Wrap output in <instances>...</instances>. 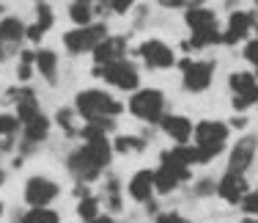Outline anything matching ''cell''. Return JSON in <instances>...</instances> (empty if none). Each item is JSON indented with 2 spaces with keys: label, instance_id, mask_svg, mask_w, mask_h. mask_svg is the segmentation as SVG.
<instances>
[{
  "label": "cell",
  "instance_id": "603a6c76",
  "mask_svg": "<svg viewBox=\"0 0 258 223\" xmlns=\"http://www.w3.org/2000/svg\"><path fill=\"white\" fill-rule=\"evenodd\" d=\"M223 44V30L212 28V30H201V33H192L187 41H181L184 53H192V50H206V47H217Z\"/></svg>",
  "mask_w": 258,
  "mask_h": 223
},
{
  "label": "cell",
  "instance_id": "6da1fadb",
  "mask_svg": "<svg viewBox=\"0 0 258 223\" xmlns=\"http://www.w3.org/2000/svg\"><path fill=\"white\" fill-rule=\"evenodd\" d=\"M77 138L83 141V144L66 154L63 165H66V171H69V176L75 179V182L91 185L110 168V163H113V154H115L113 141L107 138V132H102L94 124H83Z\"/></svg>",
  "mask_w": 258,
  "mask_h": 223
},
{
  "label": "cell",
  "instance_id": "60d3db41",
  "mask_svg": "<svg viewBox=\"0 0 258 223\" xmlns=\"http://www.w3.org/2000/svg\"><path fill=\"white\" fill-rule=\"evenodd\" d=\"M14 55H20V50L11 47V44H6V41H0V64H6V61L14 58Z\"/></svg>",
  "mask_w": 258,
  "mask_h": 223
},
{
  "label": "cell",
  "instance_id": "836d02e7",
  "mask_svg": "<svg viewBox=\"0 0 258 223\" xmlns=\"http://www.w3.org/2000/svg\"><path fill=\"white\" fill-rule=\"evenodd\" d=\"M239 207H242L244 215H250V218H258V188L250 190V193L242 198V204H239Z\"/></svg>",
  "mask_w": 258,
  "mask_h": 223
},
{
  "label": "cell",
  "instance_id": "f5cc1de1",
  "mask_svg": "<svg viewBox=\"0 0 258 223\" xmlns=\"http://www.w3.org/2000/svg\"><path fill=\"white\" fill-rule=\"evenodd\" d=\"M255 80H258V69H255Z\"/></svg>",
  "mask_w": 258,
  "mask_h": 223
},
{
  "label": "cell",
  "instance_id": "9a60e30c",
  "mask_svg": "<svg viewBox=\"0 0 258 223\" xmlns=\"http://www.w3.org/2000/svg\"><path fill=\"white\" fill-rule=\"evenodd\" d=\"M126 50H129L126 36H113L110 33L104 41H99V47L91 53V58H94L96 66H104V64H113V61L126 58Z\"/></svg>",
  "mask_w": 258,
  "mask_h": 223
},
{
  "label": "cell",
  "instance_id": "d590c367",
  "mask_svg": "<svg viewBox=\"0 0 258 223\" xmlns=\"http://www.w3.org/2000/svg\"><path fill=\"white\" fill-rule=\"evenodd\" d=\"M162 9H198L204 6V0H157Z\"/></svg>",
  "mask_w": 258,
  "mask_h": 223
},
{
  "label": "cell",
  "instance_id": "8992f818",
  "mask_svg": "<svg viewBox=\"0 0 258 223\" xmlns=\"http://www.w3.org/2000/svg\"><path fill=\"white\" fill-rule=\"evenodd\" d=\"M94 77H102L107 85L118 91H138L140 88V69L132 64L129 58H121V61H113V64H104V66H96L91 69Z\"/></svg>",
  "mask_w": 258,
  "mask_h": 223
},
{
  "label": "cell",
  "instance_id": "3957f363",
  "mask_svg": "<svg viewBox=\"0 0 258 223\" xmlns=\"http://www.w3.org/2000/svg\"><path fill=\"white\" fill-rule=\"evenodd\" d=\"M231 135L228 121L220 119H204L192 127V138H195V149H198V163L209 165L214 157H220L225 149V141Z\"/></svg>",
  "mask_w": 258,
  "mask_h": 223
},
{
  "label": "cell",
  "instance_id": "f907efd6",
  "mask_svg": "<svg viewBox=\"0 0 258 223\" xmlns=\"http://www.w3.org/2000/svg\"><path fill=\"white\" fill-rule=\"evenodd\" d=\"M36 3H52V0H36Z\"/></svg>",
  "mask_w": 258,
  "mask_h": 223
},
{
  "label": "cell",
  "instance_id": "1f68e13d",
  "mask_svg": "<svg viewBox=\"0 0 258 223\" xmlns=\"http://www.w3.org/2000/svg\"><path fill=\"white\" fill-rule=\"evenodd\" d=\"M36 25H39L44 33H50L55 25V11L50 3H36Z\"/></svg>",
  "mask_w": 258,
  "mask_h": 223
},
{
  "label": "cell",
  "instance_id": "f35d334b",
  "mask_svg": "<svg viewBox=\"0 0 258 223\" xmlns=\"http://www.w3.org/2000/svg\"><path fill=\"white\" fill-rule=\"evenodd\" d=\"M242 55H244V61H250V64L258 69V39H250L247 44H244Z\"/></svg>",
  "mask_w": 258,
  "mask_h": 223
},
{
  "label": "cell",
  "instance_id": "277c9868",
  "mask_svg": "<svg viewBox=\"0 0 258 223\" xmlns=\"http://www.w3.org/2000/svg\"><path fill=\"white\" fill-rule=\"evenodd\" d=\"M129 113L138 121L159 124L168 113V97L162 88H138L135 94H129Z\"/></svg>",
  "mask_w": 258,
  "mask_h": 223
},
{
  "label": "cell",
  "instance_id": "2e32d148",
  "mask_svg": "<svg viewBox=\"0 0 258 223\" xmlns=\"http://www.w3.org/2000/svg\"><path fill=\"white\" fill-rule=\"evenodd\" d=\"M126 193L132 201H138V204H149L151 198H154V171L151 168H140V171H135L132 176H129V182H126Z\"/></svg>",
  "mask_w": 258,
  "mask_h": 223
},
{
  "label": "cell",
  "instance_id": "4316f807",
  "mask_svg": "<svg viewBox=\"0 0 258 223\" xmlns=\"http://www.w3.org/2000/svg\"><path fill=\"white\" fill-rule=\"evenodd\" d=\"M17 223H60V215L52 207H28L17 215Z\"/></svg>",
  "mask_w": 258,
  "mask_h": 223
},
{
  "label": "cell",
  "instance_id": "52a82bcc",
  "mask_svg": "<svg viewBox=\"0 0 258 223\" xmlns=\"http://www.w3.org/2000/svg\"><path fill=\"white\" fill-rule=\"evenodd\" d=\"M189 179H192V168L189 165H181L176 160H170L168 152L159 154V168L154 171V190L159 196H170L184 182H189Z\"/></svg>",
  "mask_w": 258,
  "mask_h": 223
},
{
  "label": "cell",
  "instance_id": "4fadbf2b",
  "mask_svg": "<svg viewBox=\"0 0 258 223\" xmlns=\"http://www.w3.org/2000/svg\"><path fill=\"white\" fill-rule=\"evenodd\" d=\"M253 28H255L253 11H231L228 25H225V30H223V44L225 47H236L239 41L247 39Z\"/></svg>",
  "mask_w": 258,
  "mask_h": 223
},
{
  "label": "cell",
  "instance_id": "7bdbcfd3",
  "mask_svg": "<svg viewBox=\"0 0 258 223\" xmlns=\"http://www.w3.org/2000/svg\"><path fill=\"white\" fill-rule=\"evenodd\" d=\"M72 193H75V198H85V196H91V188L85 182H75V190H72Z\"/></svg>",
  "mask_w": 258,
  "mask_h": 223
},
{
  "label": "cell",
  "instance_id": "8fae6325",
  "mask_svg": "<svg viewBox=\"0 0 258 223\" xmlns=\"http://www.w3.org/2000/svg\"><path fill=\"white\" fill-rule=\"evenodd\" d=\"M214 80V61H192L181 72V85L187 94H204Z\"/></svg>",
  "mask_w": 258,
  "mask_h": 223
},
{
  "label": "cell",
  "instance_id": "c3c4849f",
  "mask_svg": "<svg viewBox=\"0 0 258 223\" xmlns=\"http://www.w3.org/2000/svg\"><path fill=\"white\" fill-rule=\"evenodd\" d=\"M236 3H239V0H225V6H231V9H233Z\"/></svg>",
  "mask_w": 258,
  "mask_h": 223
},
{
  "label": "cell",
  "instance_id": "7a4b0ae2",
  "mask_svg": "<svg viewBox=\"0 0 258 223\" xmlns=\"http://www.w3.org/2000/svg\"><path fill=\"white\" fill-rule=\"evenodd\" d=\"M72 108H75L77 119H83V124L96 121V119H118V113H124V105L110 94V91L96 88V85L77 91Z\"/></svg>",
  "mask_w": 258,
  "mask_h": 223
},
{
  "label": "cell",
  "instance_id": "f546056e",
  "mask_svg": "<svg viewBox=\"0 0 258 223\" xmlns=\"http://www.w3.org/2000/svg\"><path fill=\"white\" fill-rule=\"evenodd\" d=\"M77 113H75V108H58L55 110V124H58L60 129H63V138H77V132H80V127H77Z\"/></svg>",
  "mask_w": 258,
  "mask_h": 223
},
{
  "label": "cell",
  "instance_id": "f1b7e54d",
  "mask_svg": "<svg viewBox=\"0 0 258 223\" xmlns=\"http://www.w3.org/2000/svg\"><path fill=\"white\" fill-rule=\"evenodd\" d=\"M75 212H77V218L83 220V223H88V220L99 218V215H102V198H99V196H94V193L85 196V198H77Z\"/></svg>",
  "mask_w": 258,
  "mask_h": 223
},
{
  "label": "cell",
  "instance_id": "7c38bea8",
  "mask_svg": "<svg viewBox=\"0 0 258 223\" xmlns=\"http://www.w3.org/2000/svg\"><path fill=\"white\" fill-rule=\"evenodd\" d=\"M258 154V138L255 135H242L228 152V171L233 173H247V168L253 165Z\"/></svg>",
  "mask_w": 258,
  "mask_h": 223
},
{
  "label": "cell",
  "instance_id": "d6986e66",
  "mask_svg": "<svg viewBox=\"0 0 258 223\" xmlns=\"http://www.w3.org/2000/svg\"><path fill=\"white\" fill-rule=\"evenodd\" d=\"M50 129H52V119L47 113H39V116H33L30 121L22 124L20 141H25V144H30V146H41L47 138H50Z\"/></svg>",
  "mask_w": 258,
  "mask_h": 223
},
{
  "label": "cell",
  "instance_id": "ba28073f",
  "mask_svg": "<svg viewBox=\"0 0 258 223\" xmlns=\"http://www.w3.org/2000/svg\"><path fill=\"white\" fill-rule=\"evenodd\" d=\"M228 91H231V108L236 113H244L247 108L258 105V80L253 72H231Z\"/></svg>",
  "mask_w": 258,
  "mask_h": 223
},
{
  "label": "cell",
  "instance_id": "681fc988",
  "mask_svg": "<svg viewBox=\"0 0 258 223\" xmlns=\"http://www.w3.org/2000/svg\"><path fill=\"white\" fill-rule=\"evenodd\" d=\"M3 212H6V207H3V201H0V218H3Z\"/></svg>",
  "mask_w": 258,
  "mask_h": 223
},
{
  "label": "cell",
  "instance_id": "74e56055",
  "mask_svg": "<svg viewBox=\"0 0 258 223\" xmlns=\"http://www.w3.org/2000/svg\"><path fill=\"white\" fill-rule=\"evenodd\" d=\"M135 9V0H110V14H129Z\"/></svg>",
  "mask_w": 258,
  "mask_h": 223
},
{
  "label": "cell",
  "instance_id": "d6a6232c",
  "mask_svg": "<svg viewBox=\"0 0 258 223\" xmlns=\"http://www.w3.org/2000/svg\"><path fill=\"white\" fill-rule=\"evenodd\" d=\"M195 196H198V198L217 196V179H214V176H201V179H195Z\"/></svg>",
  "mask_w": 258,
  "mask_h": 223
},
{
  "label": "cell",
  "instance_id": "d4e9b609",
  "mask_svg": "<svg viewBox=\"0 0 258 223\" xmlns=\"http://www.w3.org/2000/svg\"><path fill=\"white\" fill-rule=\"evenodd\" d=\"M104 201H107V212L115 215L124 209V198H121V179L115 173H107L104 179Z\"/></svg>",
  "mask_w": 258,
  "mask_h": 223
},
{
  "label": "cell",
  "instance_id": "f6af8a7d",
  "mask_svg": "<svg viewBox=\"0 0 258 223\" xmlns=\"http://www.w3.org/2000/svg\"><path fill=\"white\" fill-rule=\"evenodd\" d=\"M6 185V168H0V188Z\"/></svg>",
  "mask_w": 258,
  "mask_h": 223
},
{
  "label": "cell",
  "instance_id": "bcb514c9",
  "mask_svg": "<svg viewBox=\"0 0 258 223\" xmlns=\"http://www.w3.org/2000/svg\"><path fill=\"white\" fill-rule=\"evenodd\" d=\"M242 223H258V218H250V215H247V218H244Z\"/></svg>",
  "mask_w": 258,
  "mask_h": 223
},
{
  "label": "cell",
  "instance_id": "cb8c5ba5",
  "mask_svg": "<svg viewBox=\"0 0 258 223\" xmlns=\"http://www.w3.org/2000/svg\"><path fill=\"white\" fill-rule=\"evenodd\" d=\"M66 14L75 22V28H85V25L96 22V11H94V3H91V0H72Z\"/></svg>",
  "mask_w": 258,
  "mask_h": 223
},
{
  "label": "cell",
  "instance_id": "8d00e7d4",
  "mask_svg": "<svg viewBox=\"0 0 258 223\" xmlns=\"http://www.w3.org/2000/svg\"><path fill=\"white\" fill-rule=\"evenodd\" d=\"M154 223H192V220L184 218L181 212H176V209H170V212H159Z\"/></svg>",
  "mask_w": 258,
  "mask_h": 223
},
{
  "label": "cell",
  "instance_id": "9c48e42d",
  "mask_svg": "<svg viewBox=\"0 0 258 223\" xmlns=\"http://www.w3.org/2000/svg\"><path fill=\"white\" fill-rule=\"evenodd\" d=\"M58 196H60V185L52 176H44V173L28 176L25 188H22V201L28 207H50L52 201H58Z\"/></svg>",
  "mask_w": 258,
  "mask_h": 223
},
{
  "label": "cell",
  "instance_id": "db71d44e",
  "mask_svg": "<svg viewBox=\"0 0 258 223\" xmlns=\"http://www.w3.org/2000/svg\"><path fill=\"white\" fill-rule=\"evenodd\" d=\"M80 223H83V220H80ZM88 223H91V220H88Z\"/></svg>",
  "mask_w": 258,
  "mask_h": 223
},
{
  "label": "cell",
  "instance_id": "e575fe53",
  "mask_svg": "<svg viewBox=\"0 0 258 223\" xmlns=\"http://www.w3.org/2000/svg\"><path fill=\"white\" fill-rule=\"evenodd\" d=\"M44 30H41L39 28V25H36V22H30L28 25V30H25V41H28V44H33V47H41V41H44Z\"/></svg>",
  "mask_w": 258,
  "mask_h": 223
},
{
  "label": "cell",
  "instance_id": "ee69618b",
  "mask_svg": "<svg viewBox=\"0 0 258 223\" xmlns=\"http://www.w3.org/2000/svg\"><path fill=\"white\" fill-rule=\"evenodd\" d=\"M228 127L231 129H244L247 127V116H233V119L228 121Z\"/></svg>",
  "mask_w": 258,
  "mask_h": 223
},
{
  "label": "cell",
  "instance_id": "ab89813d",
  "mask_svg": "<svg viewBox=\"0 0 258 223\" xmlns=\"http://www.w3.org/2000/svg\"><path fill=\"white\" fill-rule=\"evenodd\" d=\"M20 94H22V85H9V88L3 91V97H0V102L3 105H17Z\"/></svg>",
  "mask_w": 258,
  "mask_h": 223
},
{
  "label": "cell",
  "instance_id": "44dd1931",
  "mask_svg": "<svg viewBox=\"0 0 258 223\" xmlns=\"http://www.w3.org/2000/svg\"><path fill=\"white\" fill-rule=\"evenodd\" d=\"M184 22L192 33H201V30H212L217 28V14L206 6H198V9H187L184 11Z\"/></svg>",
  "mask_w": 258,
  "mask_h": 223
},
{
  "label": "cell",
  "instance_id": "83f0119b",
  "mask_svg": "<svg viewBox=\"0 0 258 223\" xmlns=\"http://www.w3.org/2000/svg\"><path fill=\"white\" fill-rule=\"evenodd\" d=\"M17 80L20 83H30L33 80V74H36V50H30V47H22L20 50V55H17Z\"/></svg>",
  "mask_w": 258,
  "mask_h": 223
},
{
  "label": "cell",
  "instance_id": "7402d4cb",
  "mask_svg": "<svg viewBox=\"0 0 258 223\" xmlns=\"http://www.w3.org/2000/svg\"><path fill=\"white\" fill-rule=\"evenodd\" d=\"M14 113H17V119H20L22 124L30 121L33 116H39L41 113V102H39V94H36L30 85H22V94L20 99H17V105H14Z\"/></svg>",
  "mask_w": 258,
  "mask_h": 223
},
{
  "label": "cell",
  "instance_id": "e0dca14e",
  "mask_svg": "<svg viewBox=\"0 0 258 223\" xmlns=\"http://www.w3.org/2000/svg\"><path fill=\"white\" fill-rule=\"evenodd\" d=\"M159 127H162V132L168 135L176 146H184V144H189V138H192V127H195V124L189 121L187 116L165 113L162 121H159Z\"/></svg>",
  "mask_w": 258,
  "mask_h": 223
},
{
  "label": "cell",
  "instance_id": "5bb4252c",
  "mask_svg": "<svg viewBox=\"0 0 258 223\" xmlns=\"http://www.w3.org/2000/svg\"><path fill=\"white\" fill-rule=\"evenodd\" d=\"M250 193L247 188V179H244V173H233V171H225L223 176L217 179V196L223 198L225 204H233V207H239L242 204V198Z\"/></svg>",
  "mask_w": 258,
  "mask_h": 223
},
{
  "label": "cell",
  "instance_id": "b9f144b4",
  "mask_svg": "<svg viewBox=\"0 0 258 223\" xmlns=\"http://www.w3.org/2000/svg\"><path fill=\"white\" fill-rule=\"evenodd\" d=\"M14 146H17V138H0V154L14 152Z\"/></svg>",
  "mask_w": 258,
  "mask_h": 223
},
{
  "label": "cell",
  "instance_id": "7dc6e473",
  "mask_svg": "<svg viewBox=\"0 0 258 223\" xmlns=\"http://www.w3.org/2000/svg\"><path fill=\"white\" fill-rule=\"evenodd\" d=\"M3 17H6V6L0 3V20H3Z\"/></svg>",
  "mask_w": 258,
  "mask_h": 223
},
{
  "label": "cell",
  "instance_id": "ffe728a7",
  "mask_svg": "<svg viewBox=\"0 0 258 223\" xmlns=\"http://www.w3.org/2000/svg\"><path fill=\"white\" fill-rule=\"evenodd\" d=\"M25 30H28V22L22 20V17L6 14L3 20H0V41L22 50V44H25Z\"/></svg>",
  "mask_w": 258,
  "mask_h": 223
},
{
  "label": "cell",
  "instance_id": "816d5d0a",
  "mask_svg": "<svg viewBox=\"0 0 258 223\" xmlns=\"http://www.w3.org/2000/svg\"><path fill=\"white\" fill-rule=\"evenodd\" d=\"M253 3H255V9H258V0H253Z\"/></svg>",
  "mask_w": 258,
  "mask_h": 223
},
{
  "label": "cell",
  "instance_id": "484cf974",
  "mask_svg": "<svg viewBox=\"0 0 258 223\" xmlns=\"http://www.w3.org/2000/svg\"><path fill=\"white\" fill-rule=\"evenodd\" d=\"M146 146H149V141H146L143 135H115V141H113V152L124 154V157L146 152Z\"/></svg>",
  "mask_w": 258,
  "mask_h": 223
},
{
  "label": "cell",
  "instance_id": "ac0fdd59",
  "mask_svg": "<svg viewBox=\"0 0 258 223\" xmlns=\"http://www.w3.org/2000/svg\"><path fill=\"white\" fill-rule=\"evenodd\" d=\"M36 74H41L47 85H58L60 80V55L50 47H36Z\"/></svg>",
  "mask_w": 258,
  "mask_h": 223
},
{
  "label": "cell",
  "instance_id": "5b68a950",
  "mask_svg": "<svg viewBox=\"0 0 258 223\" xmlns=\"http://www.w3.org/2000/svg\"><path fill=\"white\" fill-rule=\"evenodd\" d=\"M107 36H110L107 22L96 20V22L85 25V28L66 30V33L60 36V44H63V50L69 55H91L96 47H99V41H104Z\"/></svg>",
  "mask_w": 258,
  "mask_h": 223
},
{
  "label": "cell",
  "instance_id": "30bf717a",
  "mask_svg": "<svg viewBox=\"0 0 258 223\" xmlns=\"http://www.w3.org/2000/svg\"><path fill=\"white\" fill-rule=\"evenodd\" d=\"M138 55H140V61H143L149 69H154V72L170 69V66H176V61H179V58H176V53H173V47H170L168 41H162V39L140 41Z\"/></svg>",
  "mask_w": 258,
  "mask_h": 223
},
{
  "label": "cell",
  "instance_id": "4dcf8cb0",
  "mask_svg": "<svg viewBox=\"0 0 258 223\" xmlns=\"http://www.w3.org/2000/svg\"><path fill=\"white\" fill-rule=\"evenodd\" d=\"M17 132H22V121L17 119V113H0V138H20Z\"/></svg>",
  "mask_w": 258,
  "mask_h": 223
}]
</instances>
